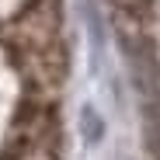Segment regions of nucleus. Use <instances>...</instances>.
Returning a JSON list of instances; mask_svg holds the SVG:
<instances>
[{
    "label": "nucleus",
    "mask_w": 160,
    "mask_h": 160,
    "mask_svg": "<svg viewBox=\"0 0 160 160\" xmlns=\"http://www.w3.org/2000/svg\"><path fill=\"white\" fill-rule=\"evenodd\" d=\"M0 160H63L59 101L21 98L0 139Z\"/></svg>",
    "instance_id": "nucleus-2"
},
{
    "label": "nucleus",
    "mask_w": 160,
    "mask_h": 160,
    "mask_svg": "<svg viewBox=\"0 0 160 160\" xmlns=\"http://www.w3.org/2000/svg\"><path fill=\"white\" fill-rule=\"evenodd\" d=\"M0 49L18 73L24 98L59 101L70 73L63 0H28L0 24Z\"/></svg>",
    "instance_id": "nucleus-1"
},
{
    "label": "nucleus",
    "mask_w": 160,
    "mask_h": 160,
    "mask_svg": "<svg viewBox=\"0 0 160 160\" xmlns=\"http://www.w3.org/2000/svg\"><path fill=\"white\" fill-rule=\"evenodd\" d=\"M112 4H115V7H122V11H143L150 0H112Z\"/></svg>",
    "instance_id": "nucleus-3"
}]
</instances>
